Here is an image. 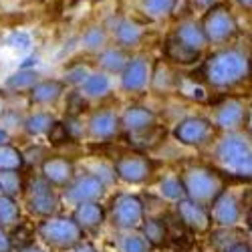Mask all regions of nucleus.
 Instances as JSON below:
<instances>
[{
	"instance_id": "obj_1",
	"label": "nucleus",
	"mask_w": 252,
	"mask_h": 252,
	"mask_svg": "<svg viewBox=\"0 0 252 252\" xmlns=\"http://www.w3.org/2000/svg\"><path fill=\"white\" fill-rule=\"evenodd\" d=\"M206 81L214 87H232L248 77V57L238 49L212 55L202 69Z\"/></svg>"
},
{
	"instance_id": "obj_2",
	"label": "nucleus",
	"mask_w": 252,
	"mask_h": 252,
	"mask_svg": "<svg viewBox=\"0 0 252 252\" xmlns=\"http://www.w3.org/2000/svg\"><path fill=\"white\" fill-rule=\"evenodd\" d=\"M180 180L184 186L186 198L204 206H210L218 198L220 192H224V180L210 167H202V165L188 167Z\"/></svg>"
},
{
	"instance_id": "obj_3",
	"label": "nucleus",
	"mask_w": 252,
	"mask_h": 252,
	"mask_svg": "<svg viewBox=\"0 0 252 252\" xmlns=\"http://www.w3.org/2000/svg\"><path fill=\"white\" fill-rule=\"evenodd\" d=\"M216 159L222 163L226 172L248 180L252 172V152H250L248 137L238 133H228L218 143Z\"/></svg>"
},
{
	"instance_id": "obj_4",
	"label": "nucleus",
	"mask_w": 252,
	"mask_h": 252,
	"mask_svg": "<svg viewBox=\"0 0 252 252\" xmlns=\"http://www.w3.org/2000/svg\"><path fill=\"white\" fill-rule=\"evenodd\" d=\"M202 31L206 34L208 43H214V45H222L228 43L238 31V25L230 12L228 6L224 4H214L212 8H208L206 16H204V23H202Z\"/></svg>"
},
{
	"instance_id": "obj_5",
	"label": "nucleus",
	"mask_w": 252,
	"mask_h": 252,
	"mask_svg": "<svg viewBox=\"0 0 252 252\" xmlns=\"http://www.w3.org/2000/svg\"><path fill=\"white\" fill-rule=\"evenodd\" d=\"M38 234L55 248H73L83 238V230L73 218H49L38 226Z\"/></svg>"
},
{
	"instance_id": "obj_6",
	"label": "nucleus",
	"mask_w": 252,
	"mask_h": 252,
	"mask_svg": "<svg viewBox=\"0 0 252 252\" xmlns=\"http://www.w3.org/2000/svg\"><path fill=\"white\" fill-rule=\"evenodd\" d=\"M29 208L31 212L38 216H53L59 210V196L55 192L53 184H49L45 178H36L29 186Z\"/></svg>"
},
{
	"instance_id": "obj_7",
	"label": "nucleus",
	"mask_w": 252,
	"mask_h": 252,
	"mask_svg": "<svg viewBox=\"0 0 252 252\" xmlns=\"http://www.w3.org/2000/svg\"><path fill=\"white\" fill-rule=\"evenodd\" d=\"M111 218L113 224L119 228H139L143 222V204L137 196L129 194H121L113 200L111 206Z\"/></svg>"
},
{
	"instance_id": "obj_8",
	"label": "nucleus",
	"mask_w": 252,
	"mask_h": 252,
	"mask_svg": "<svg viewBox=\"0 0 252 252\" xmlns=\"http://www.w3.org/2000/svg\"><path fill=\"white\" fill-rule=\"evenodd\" d=\"M154 172V163L141 154H123L115 161V174L127 184H141Z\"/></svg>"
},
{
	"instance_id": "obj_9",
	"label": "nucleus",
	"mask_w": 252,
	"mask_h": 252,
	"mask_svg": "<svg viewBox=\"0 0 252 252\" xmlns=\"http://www.w3.org/2000/svg\"><path fill=\"white\" fill-rule=\"evenodd\" d=\"M214 125L202 117H188L176 127V137L184 145H204L212 139Z\"/></svg>"
},
{
	"instance_id": "obj_10",
	"label": "nucleus",
	"mask_w": 252,
	"mask_h": 252,
	"mask_svg": "<svg viewBox=\"0 0 252 252\" xmlns=\"http://www.w3.org/2000/svg\"><path fill=\"white\" fill-rule=\"evenodd\" d=\"M105 192V184L103 180H99L97 176H81V178H73L67 184L65 196L69 202L73 204H81V202H97Z\"/></svg>"
},
{
	"instance_id": "obj_11",
	"label": "nucleus",
	"mask_w": 252,
	"mask_h": 252,
	"mask_svg": "<svg viewBox=\"0 0 252 252\" xmlns=\"http://www.w3.org/2000/svg\"><path fill=\"white\" fill-rule=\"evenodd\" d=\"M178 218L180 222L194 230V232H206L212 224V218H210V212L204 204H198L190 198H182L178 204Z\"/></svg>"
},
{
	"instance_id": "obj_12",
	"label": "nucleus",
	"mask_w": 252,
	"mask_h": 252,
	"mask_svg": "<svg viewBox=\"0 0 252 252\" xmlns=\"http://www.w3.org/2000/svg\"><path fill=\"white\" fill-rule=\"evenodd\" d=\"M212 206V212H210V218H212L218 226L222 228H232L238 224L240 220V202L234 194L230 192H220L218 198L210 204Z\"/></svg>"
},
{
	"instance_id": "obj_13",
	"label": "nucleus",
	"mask_w": 252,
	"mask_h": 252,
	"mask_svg": "<svg viewBox=\"0 0 252 252\" xmlns=\"http://www.w3.org/2000/svg\"><path fill=\"white\" fill-rule=\"evenodd\" d=\"M244 119H246V107L240 99H226L216 111V125L226 131H234L242 127Z\"/></svg>"
},
{
	"instance_id": "obj_14",
	"label": "nucleus",
	"mask_w": 252,
	"mask_h": 252,
	"mask_svg": "<svg viewBox=\"0 0 252 252\" xmlns=\"http://www.w3.org/2000/svg\"><path fill=\"white\" fill-rule=\"evenodd\" d=\"M43 178L53 186H67L75 178V165L67 158H49L43 161Z\"/></svg>"
},
{
	"instance_id": "obj_15",
	"label": "nucleus",
	"mask_w": 252,
	"mask_h": 252,
	"mask_svg": "<svg viewBox=\"0 0 252 252\" xmlns=\"http://www.w3.org/2000/svg\"><path fill=\"white\" fill-rule=\"evenodd\" d=\"M148 79H150V67H148V61L143 57L127 61V65L123 67V77H121L123 89L139 91L148 85Z\"/></svg>"
},
{
	"instance_id": "obj_16",
	"label": "nucleus",
	"mask_w": 252,
	"mask_h": 252,
	"mask_svg": "<svg viewBox=\"0 0 252 252\" xmlns=\"http://www.w3.org/2000/svg\"><path fill=\"white\" fill-rule=\"evenodd\" d=\"M119 131V119L115 113L111 111H97L91 115L89 121V133L93 139H101L107 141L111 137H115V133Z\"/></svg>"
},
{
	"instance_id": "obj_17",
	"label": "nucleus",
	"mask_w": 252,
	"mask_h": 252,
	"mask_svg": "<svg viewBox=\"0 0 252 252\" xmlns=\"http://www.w3.org/2000/svg\"><path fill=\"white\" fill-rule=\"evenodd\" d=\"M121 123H123V127L127 131H131V133H143V131L154 127L156 115L145 107H129L123 113Z\"/></svg>"
},
{
	"instance_id": "obj_18",
	"label": "nucleus",
	"mask_w": 252,
	"mask_h": 252,
	"mask_svg": "<svg viewBox=\"0 0 252 252\" xmlns=\"http://www.w3.org/2000/svg\"><path fill=\"white\" fill-rule=\"evenodd\" d=\"M73 220L81 226V230H89V228H97L105 220V212L99 206V202H81L77 204Z\"/></svg>"
},
{
	"instance_id": "obj_19",
	"label": "nucleus",
	"mask_w": 252,
	"mask_h": 252,
	"mask_svg": "<svg viewBox=\"0 0 252 252\" xmlns=\"http://www.w3.org/2000/svg\"><path fill=\"white\" fill-rule=\"evenodd\" d=\"M176 36L182 40L184 45H188L190 49H194V51H200L202 53V49L206 47V34H204V31H202V25H198L196 20H186V23H182L180 27H178V32H176Z\"/></svg>"
},
{
	"instance_id": "obj_20",
	"label": "nucleus",
	"mask_w": 252,
	"mask_h": 252,
	"mask_svg": "<svg viewBox=\"0 0 252 252\" xmlns=\"http://www.w3.org/2000/svg\"><path fill=\"white\" fill-rule=\"evenodd\" d=\"M165 55L170 61L180 63V65H192L200 59V51H194L188 45H184L178 36H170L165 40Z\"/></svg>"
},
{
	"instance_id": "obj_21",
	"label": "nucleus",
	"mask_w": 252,
	"mask_h": 252,
	"mask_svg": "<svg viewBox=\"0 0 252 252\" xmlns=\"http://www.w3.org/2000/svg\"><path fill=\"white\" fill-rule=\"evenodd\" d=\"M63 89H65V85L59 81H43V83H34L32 89H31V97L34 103L38 105H49V103H55Z\"/></svg>"
},
{
	"instance_id": "obj_22",
	"label": "nucleus",
	"mask_w": 252,
	"mask_h": 252,
	"mask_svg": "<svg viewBox=\"0 0 252 252\" xmlns=\"http://www.w3.org/2000/svg\"><path fill=\"white\" fill-rule=\"evenodd\" d=\"M115 38L121 47L129 49V47L139 45V40L143 38V31L139 29V25L131 23V20H121L115 27Z\"/></svg>"
},
{
	"instance_id": "obj_23",
	"label": "nucleus",
	"mask_w": 252,
	"mask_h": 252,
	"mask_svg": "<svg viewBox=\"0 0 252 252\" xmlns=\"http://www.w3.org/2000/svg\"><path fill=\"white\" fill-rule=\"evenodd\" d=\"M141 236L148 240L150 244L154 246H161L165 240H167V228L161 220H156V218H150V220H143L141 222Z\"/></svg>"
},
{
	"instance_id": "obj_24",
	"label": "nucleus",
	"mask_w": 252,
	"mask_h": 252,
	"mask_svg": "<svg viewBox=\"0 0 252 252\" xmlns=\"http://www.w3.org/2000/svg\"><path fill=\"white\" fill-rule=\"evenodd\" d=\"M127 55H125L121 49H107L103 51L101 57H99V65L105 69V71H111V73H119L123 71V67L127 65Z\"/></svg>"
},
{
	"instance_id": "obj_25",
	"label": "nucleus",
	"mask_w": 252,
	"mask_h": 252,
	"mask_svg": "<svg viewBox=\"0 0 252 252\" xmlns=\"http://www.w3.org/2000/svg\"><path fill=\"white\" fill-rule=\"evenodd\" d=\"M0 192L10 198L23 192V180L18 170H0Z\"/></svg>"
},
{
	"instance_id": "obj_26",
	"label": "nucleus",
	"mask_w": 252,
	"mask_h": 252,
	"mask_svg": "<svg viewBox=\"0 0 252 252\" xmlns=\"http://www.w3.org/2000/svg\"><path fill=\"white\" fill-rule=\"evenodd\" d=\"M109 87H111V83L103 73L89 75L85 81H83V91H85L87 97H103V95L109 93Z\"/></svg>"
},
{
	"instance_id": "obj_27",
	"label": "nucleus",
	"mask_w": 252,
	"mask_h": 252,
	"mask_svg": "<svg viewBox=\"0 0 252 252\" xmlns=\"http://www.w3.org/2000/svg\"><path fill=\"white\" fill-rule=\"evenodd\" d=\"M20 210L10 196H0V228H10L18 222Z\"/></svg>"
},
{
	"instance_id": "obj_28",
	"label": "nucleus",
	"mask_w": 252,
	"mask_h": 252,
	"mask_svg": "<svg viewBox=\"0 0 252 252\" xmlns=\"http://www.w3.org/2000/svg\"><path fill=\"white\" fill-rule=\"evenodd\" d=\"M25 158L16 148L8 143H2L0 145V170H20Z\"/></svg>"
},
{
	"instance_id": "obj_29",
	"label": "nucleus",
	"mask_w": 252,
	"mask_h": 252,
	"mask_svg": "<svg viewBox=\"0 0 252 252\" xmlns=\"http://www.w3.org/2000/svg\"><path fill=\"white\" fill-rule=\"evenodd\" d=\"M34 83H36V73H32V71H18V73H14L6 81V89L8 91H14V93L31 91Z\"/></svg>"
},
{
	"instance_id": "obj_30",
	"label": "nucleus",
	"mask_w": 252,
	"mask_h": 252,
	"mask_svg": "<svg viewBox=\"0 0 252 252\" xmlns=\"http://www.w3.org/2000/svg\"><path fill=\"white\" fill-rule=\"evenodd\" d=\"M178 89L182 91V95L190 97L194 101H206L208 99L206 89L200 85L194 77H182V79H178Z\"/></svg>"
},
{
	"instance_id": "obj_31",
	"label": "nucleus",
	"mask_w": 252,
	"mask_h": 252,
	"mask_svg": "<svg viewBox=\"0 0 252 252\" xmlns=\"http://www.w3.org/2000/svg\"><path fill=\"white\" fill-rule=\"evenodd\" d=\"M55 123V119L49 113H36L32 117L27 119V131L32 135H40V133H47L51 129V125Z\"/></svg>"
},
{
	"instance_id": "obj_32",
	"label": "nucleus",
	"mask_w": 252,
	"mask_h": 252,
	"mask_svg": "<svg viewBox=\"0 0 252 252\" xmlns=\"http://www.w3.org/2000/svg\"><path fill=\"white\" fill-rule=\"evenodd\" d=\"M172 2H174V0H143V10H145V14H148L150 18L159 20L165 14H170Z\"/></svg>"
},
{
	"instance_id": "obj_33",
	"label": "nucleus",
	"mask_w": 252,
	"mask_h": 252,
	"mask_svg": "<svg viewBox=\"0 0 252 252\" xmlns=\"http://www.w3.org/2000/svg\"><path fill=\"white\" fill-rule=\"evenodd\" d=\"M161 196H165L167 200H182L186 198V192H184V186H182V180L172 176V178H165L161 182Z\"/></svg>"
},
{
	"instance_id": "obj_34",
	"label": "nucleus",
	"mask_w": 252,
	"mask_h": 252,
	"mask_svg": "<svg viewBox=\"0 0 252 252\" xmlns=\"http://www.w3.org/2000/svg\"><path fill=\"white\" fill-rule=\"evenodd\" d=\"M105 40H107V36H105V31L101 27H93L85 32V36H83V43H85V47L89 51H97L105 45Z\"/></svg>"
},
{
	"instance_id": "obj_35",
	"label": "nucleus",
	"mask_w": 252,
	"mask_h": 252,
	"mask_svg": "<svg viewBox=\"0 0 252 252\" xmlns=\"http://www.w3.org/2000/svg\"><path fill=\"white\" fill-rule=\"evenodd\" d=\"M121 250L123 252H148L150 250V242L139 234H131L125 236L121 242Z\"/></svg>"
},
{
	"instance_id": "obj_36",
	"label": "nucleus",
	"mask_w": 252,
	"mask_h": 252,
	"mask_svg": "<svg viewBox=\"0 0 252 252\" xmlns=\"http://www.w3.org/2000/svg\"><path fill=\"white\" fill-rule=\"evenodd\" d=\"M8 238H10V244L16 248H25V246L32 244V232L27 226H18Z\"/></svg>"
},
{
	"instance_id": "obj_37",
	"label": "nucleus",
	"mask_w": 252,
	"mask_h": 252,
	"mask_svg": "<svg viewBox=\"0 0 252 252\" xmlns=\"http://www.w3.org/2000/svg\"><path fill=\"white\" fill-rule=\"evenodd\" d=\"M47 133H49L51 143H63V141L69 139V127H67L65 123H57V121H55Z\"/></svg>"
},
{
	"instance_id": "obj_38",
	"label": "nucleus",
	"mask_w": 252,
	"mask_h": 252,
	"mask_svg": "<svg viewBox=\"0 0 252 252\" xmlns=\"http://www.w3.org/2000/svg\"><path fill=\"white\" fill-rule=\"evenodd\" d=\"M89 77V71H87V67H75V69H71V71H67V81L69 83H73V85H83V81H85Z\"/></svg>"
},
{
	"instance_id": "obj_39",
	"label": "nucleus",
	"mask_w": 252,
	"mask_h": 252,
	"mask_svg": "<svg viewBox=\"0 0 252 252\" xmlns=\"http://www.w3.org/2000/svg\"><path fill=\"white\" fill-rule=\"evenodd\" d=\"M85 107H87V103H85V99H83V95H71V99H69V113L75 117V115H79L81 111H85Z\"/></svg>"
},
{
	"instance_id": "obj_40",
	"label": "nucleus",
	"mask_w": 252,
	"mask_h": 252,
	"mask_svg": "<svg viewBox=\"0 0 252 252\" xmlns=\"http://www.w3.org/2000/svg\"><path fill=\"white\" fill-rule=\"evenodd\" d=\"M8 43L10 45H14V47H29V43H31V40H29V36L27 34H23V32H14L10 38H8Z\"/></svg>"
},
{
	"instance_id": "obj_41",
	"label": "nucleus",
	"mask_w": 252,
	"mask_h": 252,
	"mask_svg": "<svg viewBox=\"0 0 252 252\" xmlns=\"http://www.w3.org/2000/svg\"><path fill=\"white\" fill-rule=\"evenodd\" d=\"M10 250H12L10 238H8V234L4 232V228H0V252H10Z\"/></svg>"
},
{
	"instance_id": "obj_42",
	"label": "nucleus",
	"mask_w": 252,
	"mask_h": 252,
	"mask_svg": "<svg viewBox=\"0 0 252 252\" xmlns=\"http://www.w3.org/2000/svg\"><path fill=\"white\" fill-rule=\"evenodd\" d=\"M73 252H97L95 248H93V244H89V242H77L75 246H73Z\"/></svg>"
},
{
	"instance_id": "obj_43",
	"label": "nucleus",
	"mask_w": 252,
	"mask_h": 252,
	"mask_svg": "<svg viewBox=\"0 0 252 252\" xmlns=\"http://www.w3.org/2000/svg\"><path fill=\"white\" fill-rule=\"evenodd\" d=\"M226 252H250V246L244 242H234L232 246H228Z\"/></svg>"
},
{
	"instance_id": "obj_44",
	"label": "nucleus",
	"mask_w": 252,
	"mask_h": 252,
	"mask_svg": "<svg viewBox=\"0 0 252 252\" xmlns=\"http://www.w3.org/2000/svg\"><path fill=\"white\" fill-rule=\"evenodd\" d=\"M194 4L198 6V8H212L214 4H218V0H194Z\"/></svg>"
},
{
	"instance_id": "obj_45",
	"label": "nucleus",
	"mask_w": 252,
	"mask_h": 252,
	"mask_svg": "<svg viewBox=\"0 0 252 252\" xmlns=\"http://www.w3.org/2000/svg\"><path fill=\"white\" fill-rule=\"evenodd\" d=\"M20 252H45V250L36 248L34 244H29V246H25V248H20Z\"/></svg>"
},
{
	"instance_id": "obj_46",
	"label": "nucleus",
	"mask_w": 252,
	"mask_h": 252,
	"mask_svg": "<svg viewBox=\"0 0 252 252\" xmlns=\"http://www.w3.org/2000/svg\"><path fill=\"white\" fill-rule=\"evenodd\" d=\"M8 141V135L4 133V131H0V145H2V143H6Z\"/></svg>"
},
{
	"instance_id": "obj_47",
	"label": "nucleus",
	"mask_w": 252,
	"mask_h": 252,
	"mask_svg": "<svg viewBox=\"0 0 252 252\" xmlns=\"http://www.w3.org/2000/svg\"><path fill=\"white\" fill-rule=\"evenodd\" d=\"M238 2H240L244 8H250V6H252V0H238Z\"/></svg>"
}]
</instances>
